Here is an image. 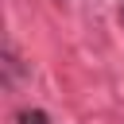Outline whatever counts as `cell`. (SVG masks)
Segmentation results:
<instances>
[{"label":"cell","mask_w":124,"mask_h":124,"mask_svg":"<svg viewBox=\"0 0 124 124\" xmlns=\"http://www.w3.org/2000/svg\"><path fill=\"white\" fill-rule=\"evenodd\" d=\"M19 124H46V112L31 108V112H19Z\"/></svg>","instance_id":"obj_1"},{"label":"cell","mask_w":124,"mask_h":124,"mask_svg":"<svg viewBox=\"0 0 124 124\" xmlns=\"http://www.w3.org/2000/svg\"><path fill=\"white\" fill-rule=\"evenodd\" d=\"M120 23H124V4H120Z\"/></svg>","instance_id":"obj_2"}]
</instances>
